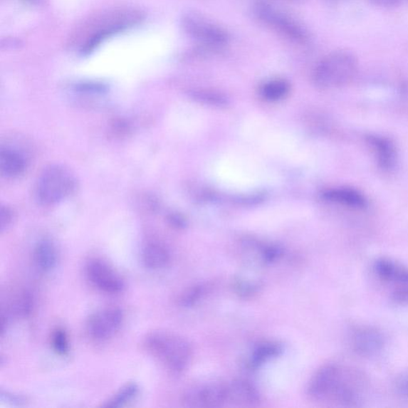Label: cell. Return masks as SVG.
I'll return each instance as SVG.
<instances>
[{
  "instance_id": "6da1fadb",
  "label": "cell",
  "mask_w": 408,
  "mask_h": 408,
  "mask_svg": "<svg viewBox=\"0 0 408 408\" xmlns=\"http://www.w3.org/2000/svg\"><path fill=\"white\" fill-rule=\"evenodd\" d=\"M369 389V380L355 367L325 365L317 371L308 387L309 396L320 402L340 407H357Z\"/></svg>"
},
{
  "instance_id": "7a4b0ae2",
  "label": "cell",
  "mask_w": 408,
  "mask_h": 408,
  "mask_svg": "<svg viewBox=\"0 0 408 408\" xmlns=\"http://www.w3.org/2000/svg\"><path fill=\"white\" fill-rule=\"evenodd\" d=\"M358 68V59L352 52L334 51L320 59L314 68L313 83L320 89L340 88L352 81Z\"/></svg>"
},
{
  "instance_id": "3957f363",
  "label": "cell",
  "mask_w": 408,
  "mask_h": 408,
  "mask_svg": "<svg viewBox=\"0 0 408 408\" xmlns=\"http://www.w3.org/2000/svg\"><path fill=\"white\" fill-rule=\"evenodd\" d=\"M145 349L169 370L180 373L189 365L192 350L184 338L165 332L148 334L144 342Z\"/></svg>"
},
{
  "instance_id": "277c9868",
  "label": "cell",
  "mask_w": 408,
  "mask_h": 408,
  "mask_svg": "<svg viewBox=\"0 0 408 408\" xmlns=\"http://www.w3.org/2000/svg\"><path fill=\"white\" fill-rule=\"evenodd\" d=\"M142 16L136 11H122L106 13L105 15L95 19L96 25L90 26L92 31L82 45L80 53L83 56L90 55L106 39L124 31L137 23Z\"/></svg>"
},
{
  "instance_id": "5b68a950",
  "label": "cell",
  "mask_w": 408,
  "mask_h": 408,
  "mask_svg": "<svg viewBox=\"0 0 408 408\" xmlns=\"http://www.w3.org/2000/svg\"><path fill=\"white\" fill-rule=\"evenodd\" d=\"M253 14L261 23L280 36L300 45L307 44L310 33L299 20L272 4L259 2L253 6Z\"/></svg>"
},
{
  "instance_id": "8992f818",
  "label": "cell",
  "mask_w": 408,
  "mask_h": 408,
  "mask_svg": "<svg viewBox=\"0 0 408 408\" xmlns=\"http://www.w3.org/2000/svg\"><path fill=\"white\" fill-rule=\"evenodd\" d=\"M185 34L199 45L221 49L230 41V34L224 26L202 13L187 11L180 19Z\"/></svg>"
},
{
  "instance_id": "52a82bcc",
  "label": "cell",
  "mask_w": 408,
  "mask_h": 408,
  "mask_svg": "<svg viewBox=\"0 0 408 408\" xmlns=\"http://www.w3.org/2000/svg\"><path fill=\"white\" fill-rule=\"evenodd\" d=\"M75 186V179L68 169L63 166L51 165L39 177L37 197L44 205L55 204L70 196Z\"/></svg>"
},
{
  "instance_id": "ba28073f",
  "label": "cell",
  "mask_w": 408,
  "mask_h": 408,
  "mask_svg": "<svg viewBox=\"0 0 408 408\" xmlns=\"http://www.w3.org/2000/svg\"><path fill=\"white\" fill-rule=\"evenodd\" d=\"M373 271L383 283L392 287L391 298L398 305H408V268L397 261L380 258L373 263Z\"/></svg>"
},
{
  "instance_id": "9c48e42d",
  "label": "cell",
  "mask_w": 408,
  "mask_h": 408,
  "mask_svg": "<svg viewBox=\"0 0 408 408\" xmlns=\"http://www.w3.org/2000/svg\"><path fill=\"white\" fill-rule=\"evenodd\" d=\"M347 338L351 350L362 357L378 355L384 350L386 342L383 333L372 325L352 327Z\"/></svg>"
},
{
  "instance_id": "30bf717a",
  "label": "cell",
  "mask_w": 408,
  "mask_h": 408,
  "mask_svg": "<svg viewBox=\"0 0 408 408\" xmlns=\"http://www.w3.org/2000/svg\"><path fill=\"white\" fill-rule=\"evenodd\" d=\"M123 320L124 313L119 308H105L89 318L86 324L87 332L96 340H108L119 331Z\"/></svg>"
},
{
  "instance_id": "8fae6325",
  "label": "cell",
  "mask_w": 408,
  "mask_h": 408,
  "mask_svg": "<svg viewBox=\"0 0 408 408\" xmlns=\"http://www.w3.org/2000/svg\"><path fill=\"white\" fill-rule=\"evenodd\" d=\"M85 273L90 282L106 293L117 294L125 289L123 278L102 259H90L86 264Z\"/></svg>"
},
{
  "instance_id": "7c38bea8",
  "label": "cell",
  "mask_w": 408,
  "mask_h": 408,
  "mask_svg": "<svg viewBox=\"0 0 408 408\" xmlns=\"http://www.w3.org/2000/svg\"><path fill=\"white\" fill-rule=\"evenodd\" d=\"M187 407H219L226 403V385L207 383L187 389L182 397Z\"/></svg>"
},
{
  "instance_id": "4fadbf2b",
  "label": "cell",
  "mask_w": 408,
  "mask_h": 408,
  "mask_svg": "<svg viewBox=\"0 0 408 408\" xmlns=\"http://www.w3.org/2000/svg\"><path fill=\"white\" fill-rule=\"evenodd\" d=\"M226 402L239 407L255 406L260 402L259 393L249 381L234 380L226 385Z\"/></svg>"
},
{
  "instance_id": "5bb4252c",
  "label": "cell",
  "mask_w": 408,
  "mask_h": 408,
  "mask_svg": "<svg viewBox=\"0 0 408 408\" xmlns=\"http://www.w3.org/2000/svg\"><path fill=\"white\" fill-rule=\"evenodd\" d=\"M142 262L146 268L157 271L164 268L170 262V253L158 243L147 244L142 250Z\"/></svg>"
},
{
  "instance_id": "9a60e30c",
  "label": "cell",
  "mask_w": 408,
  "mask_h": 408,
  "mask_svg": "<svg viewBox=\"0 0 408 408\" xmlns=\"http://www.w3.org/2000/svg\"><path fill=\"white\" fill-rule=\"evenodd\" d=\"M326 199L356 209H362L367 206L365 197L358 191L351 189H336L324 194Z\"/></svg>"
},
{
  "instance_id": "2e32d148",
  "label": "cell",
  "mask_w": 408,
  "mask_h": 408,
  "mask_svg": "<svg viewBox=\"0 0 408 408\" xmlns=\"http://www.w3.org/2000/svg\"><path fill=\"white\" fill-rule=\"evenodd\" d=\"M34 260L38 268L43 272L55 269L58 262L55 245L49 240L40 241L35 247Z\"/></svg>"
},
{
  "instance_id": "e0dca14e",
  "label": "cell",
  "mask_w": 408,
  "mask_h": 408,
  "mask_svg": "<svg viewBox=\"0 0 408 408\" xmlns=\"http://www.w3.org/2000/svg\"><path fill=\"white\" fill-rule=\"evenodd\" d=\"M0 169L6 177H17L26 169V160L21 153L11 149L0 152Z\"/></svg>"
},
{
  "instance_id": "ac0fdd59",
  "label": "cell",
  "mask_w": 408,
  "mask_h": 408,
  "mask_svg": "<svg viewBox=\"0 0 408 408\" xmlns=\"http://www.w3.org/2000/svg\"><path fill=\"white\" fill-rule=\"evenodd\" d=\"M370 142L377 154L378 162L382 169L389 170L396 162V150L390 140L379 137H370Z\"/></svg>"
},
{
  "instance_id": "d6986e66",
  "label": "cell",
  "mask_w": 408,
  "mask_h": 408,
  "mask_svg": "<svg viewBox=\"0 0 408 408\" xmlns=\"http://www.w3.org/2000/svg\"><path fill=\"white\" fill-rule=\"evenodd\" d=\"M291 90L289 82L283 78H276L265 83L260 88L261 95L268 101H278L288 95Z\"/></svg>"
},
{
  "instance_id": "ffe728a7",
  "label": "cell",
  "mask_w": 408,
  "mask_h": 408,
  "mask_svg": "<svg viewBox=\"0 0 408 408\" xmlns=\"http://www.w3.org/2000/svg\"><path fill=\"white\" fill-rule=\"evenodd\" d=\"M283 351V347L276 342H266L259 345L253 352L251 365L257 367L266 361L276 357Z\"/></svg>"
},
{
  "instance_id": "44dd1931",
  "label": "cell",
  "mask_w": 408,
  "mask_h": 408,
  "mask_svg": "<svg viewBox=\"0 0 408 408\" xmlns=\"http://www.w3.org/2000/svg\"><path fill=\"white\" fill-rule=\"evenodd\" d=\"M139 387L135 383L127 384L103 405V407H120L137 397Z\"/></svg>"
},
{
  "instance_id": "7402d4cb",
  "label": "cell",
  "mask_w": 408,
  "mask_h": 408,
  "mask_svg": "<svg viewBox=\"0 0 408 408\" xmlns=\"http://www.w3.org/2000/svg\"><path fill=\"white\" fill-rule=\"evenodd\" d=\"M51 346L59 356H66L70 352L68 333L63 328H57L51 335Z\"/></svg>"
},
{
  "instance_id": "603a6c76",
  "label": "cell",
  "mask_w": 408,
  "mask_h": 408,
  "mask_svg": "<svg viewBox=\"0 0 408 408\" xmlns=\"http://www.w3.org/2000/svg\"><path fill=\"white\" fill-rule=\"evenodd\" d=\"M33 305H34V300H33L31 294L28 292H23L17 299L16 313L20 317H28L33 310Z\"/></svg>"
},
{
  "instance_id": "cb8c5ba5",
  "label": "cell",
  "mask_w": 408,
  "mask_h": 408,
  "mask_svg": "<svg viewBox=\"0 0 408 408\" xmlns=\"http://www.w3.org/2000/svg\"><path fill=\"white\" fill-rule=\"evenodd\" d=\"M204 293V286H197L190 291L186 292L183 294L182 298H180L179 303L180 305L184 306H190L194 303L197 302L199 298H202Z\"/></svg>"
},
{
  "instance_id": "d4e9b609",
  "label": "cell",
  "mask_w": 408,
  "mask_h": 408,
  "mask_svg": "<svg viewBox=\"0 0 408 408\" xmlns=\"http://www.w3.org/2000/svg\"><path fill=\"white\" fill-rule=\"evenodd\" d=\"M370 4L379 9H396L408 4V0H369Z\"/></svg>"
},
{
  "instance_id": "484cf974",
  "label": "cell",
  "mask_w": 408,
  "mask_h": 408,
  "mask_svg": "<svg viewBox=\"0 0 408 408\" xmlns=\"http://www.w3.org/2000/svg\"><path fill=\"white\" fill-rule=\"evenodd\" d=\"M396 391L399 396L408 399V370L401 374L397 379Z\"/></svg>"
},
{
  "instance_id": "4316f807",
  "label": "cell",
  "mask_w": 408,
  "mask_h": 408,
  "mask_svg": "<svg viewBox=\"0 0 408 408\" xmlns=\"http://www.w3.org/2000/svg\"><path fill=\"white\" fill-rule=\"evenodd\" d=\"M76 89L81 92L102 93L105 91V86L99 83H86L77 85Z\"/></svg>"
},
{
  "instance_id": "83f0119b",
  "label": "cell",
  "mask_w": 408,
  "mask_h": 408,
  "mask_svg": "<svg viewBox=\"0 0 408 408\" xmlns=\"http://www.w3.org/2000/svg\"><path fill=\"white\" fill-rule=\"evenodd\" d=\"M12 212L8 207H2L1 214H0V229L4 231L8 229L9 226L12 222Z\"/></svg>"
},
{
  "instance_id": "f1b7e54d",
  "label": "cell",
  "mask_w": 408,
  "mask_h": 408,
  "mask_svg": "<svg viewBox=\"0 0 408 408\" xmlns=\"http://www.w3.org/2000/svg\"><path fill=\"white\" fill-rule=\"evenodd\" d=\"M1 398L3 399H6V401H8V402H10L12 404L20 405L24 403V399L23 397L15 396V394H13L9 392H5L4 391H2L1 392Z\"/></svg>"
},
{
  "instance_id": "f546056e",
  "label": "cell",
  "mask_w": 408,
  "mask_h": 408,
  "mask_svg": "<svg viewBox=\"0 0 408 408\" xmlns=\"http://www.w3.org/2000/svg\"><path fill=\"white\" fill-rule=\"evenodd\" d=\"M23 1L31 4H36L39 3L40 0H23Z\"/></svg>"
},
{
  "instance_id": "4dcf8cb0",
  "label": "cell",
  "mask_w": 408,
  "mask_h": 408,
  "mask_svg": "<svg viewBox=\"0 0 408 408\" xmlns=\"http://www.w3.org/2000/svg\"><path fill=\"white\" fill-rule=\"evenodd\" d=\"M329 1H332V2H340V1H343V0H329Z\"/></svg>"
}]
</instances>
